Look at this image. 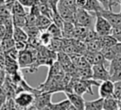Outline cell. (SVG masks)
Here are the masks:
<instances>
[{
  "instance_id": "obj_9",
  "label": "cell",
  "mask_w": 121,
  "mask_h": 110,
  "mask_svg": "<svg viewBox=\"0 0 121 110\" xmlns=\"http://www.w3.org/2000/svg\"><path fill=\"white\" fill-rule=\"evenodd\" d=\"M57 10H58L59 14L60 15V17L63 19L64 22H70V23L75 24V14H76V12H73L70 8H68L67 7H65L64 5H62L60 2L58 4Z\"/></svg>"
},
{
  "instance_id": "obj_2",
  "label": "cell",
  "mask_w": 121,
  "mask_h": 110,
  "mask_svg": "<svg viewBox=\"0 0 121 110\" xmlns=\"http://www.w3.org/2000/svg\"><path fill=\"white\" fill-rule=\"evenodd\" d=\"M35 100V94L29 91H23L16 94L14 102L16 104V110H26L33 105Z\"/></svg>"
},
{
  "instance_id": "obj_16",
  "label": "cell",
  "mask_w": 121,
  "mask_h": 110,
  "mask_svg": "<svg viewBox=\"0 0 121 110\" xmlns=\"http://www.w3.org/2000/svg\"><path fill=\"white\" fill-rule=\"evenodd\" d=\"M52 19L44 16V15H40L37 18V24L36 26L41 30V31H46V29L49 27V25L52 24Z\"/></svg>"
},
{
  "instance_id": "obj_5",
  "label": "cell",
  "mask_w": 121,
  "mask_h": 110,
  "mask_svg": "<svg viewBox=\"0 0 121 110\" xmlns=\"http://www.w3.org/2000/svg\"><path fill=\"white\" fill-rule=\"evenodd\" d=\"M51 98H52V93L50 92H43L40 91L38 94L35 95V100L33 105L38 109L41 110L49 104H51Z\"/></svg>"
},
{
  "instance_id": "obj_22",
  "label": "cell",
  "mask_w": 121,
  "mask_h": 110,
  "mask_svg": "<svg viewBox=\"0 0 121 110\" xmlns=\"http://www.w3.org/2000/svg\"><path fill=\"white\" fill-rule=\"evenodd\" d=\"M63 39H55L53 38L50 44L48 45V48L49 50L53 51V52H57V51H60V50H62L63 48Z\"/></svg>"
},
{
  "instance_id": "obj_24",
  "label": "cell",
  "mask_w": 121,
  "mask_h": 110,
  "mask_svg": "<svg viewBox=\"0 0 121 110\" xmlns=\"http://www.w3.org/2000/svg\"><path fill=\"white\" fill-rule=\"evenodd\" d=\"M10 12H11V15H17V16H26V12L25 11L24 7L17 1L14 2Z\"/></svg>"
},
{
  "instance_id": "obj_33",
  "label": "cell",
  "mask_w": 121,
  "mask_h": 110,
  "mask_svg": "<svg viewBox=\"0 0 121 110\" xmlns=\"http://www.w3.org/2000/svg\"><path fill=\"white\" fill-rule=\"evenodd\" d=\"M16 1L19 2L24 8H29L38 2V0H16Z\"/></svg>"
},
{
  "instance_id": "obj_36",
  "label": "cell",
  "mask_w": 121,
  "mask_h": 110,
  "mask_svg": "<svg viewBox=\"0 0 121 110\" xmlns=\"http://www.w3.org/2000/svg\"><path fill=\"white\" fill-rule=\"evenodd\" d=\"M111 80L112 82H116V81H120L121 80V70L115 71L113 74L111 75Z\"/></svg>"
},
{
  "instance_id": "obj_48",
  "label": "cell",
  "mask_w": 121,
  "mask_h": 110,
  "mask_svg": "<svg viewBox=\"0 0 121 110\" xmlns=\"http://www.w3.org/2000/svg\"><path fill=\"white\" fill-rule=\"evenodd\" d=\"M117 110H119V109H117Z\"/></svg>"
},
{
  "instance_id": "obj_27",
  "label": "cell",
  "mask_w": 121,
  "mask_h": 110,
  "mask_svg": "<svg viewBox=\"0 0 121 110\" xmlns=\"http://www.w3.org/2000/svg\"><path fill=\"white\" fill-rule=\"evenodd\" d=\"M51 19H52V22H53L56 25H58L60 28H62L63 24H64V21H63V19L60 17V15L59 14L58 11H56V12H52Z\"/></svg>"
},
{
  "instance_id": "obj_6",
  "label": "cell",
  "mask_w": 121,
  "mask_h": 110,
  "mask_svg": "<svg viewBox=\"0 0 121 110\" xmlns=\"http://www.w3.org/2000/svg\"><path fill=\"white\" fill-rule=\"evenodd\" d=\"M97 14V13H96ZM98 14L104 17L112 25V27H118L121 26V13H115L110 9H103Z\"/></svg>"
},
{
  "instance_id": "obj_4",
  "label": "cell",
  "mask_w": 121,
  "mask_h": 110,
  "mask_svg": "<svg viewBox=\"0 0 121 110\" xmlns=\"http://www.w3.org/2000/svg\"><path fill=\"white\" fill-rule=\"evenodd\" d=\"M93 71V79L95 81H107L111 80V74L109 70H107V66L105 65H93L92 66Z\"/></svg>"
},
{
  "instance_id": "obj_42",
  "label": "cell",
  "mask_w": 121,
  "mask_h": 110,
  "mask_svg": "<svg viewBox=\"0 0 121 110\" xmlns=\"http://www.w3.org/2000/svg\"><path fill=\"white\" fill-rule=\"evenodd\" d=\"M7 101V96L4 94H0V109L3 106V104L5 103V102Z\"/></svg>"
},
{
  "instance_id": "obj_14",
  "label": "cell",
  "mask_w": 121,
  "mask_h": 110,
  "mask_svg": "<svg viewBox=\"0 0 121 110\" xmlns=\"http://www.w3.org/2000/svg\"><path fill=\"white\" fill-rule=\"evenodd\" d=\"M103 98H98L94 101H85V110H103Z\"/></svg>"
},
{
  "instance_id": "obj_39",
  "label": "cell",
  "mask_w": 121,
  "mask_h": 110,
  "mask_svg": "<svg viewBox=\"0 0 121 110\" xmlns=\"http://www.w3.org/2000/svg\"><path fill=\"white\" fill-rule=\"evenodd\" d=\"M120 6V1L119 0H109V9L112 10V8L116 6Z\"/></svg>"
},
{
  "instance_id": "obj_28",
  "label": "cell",
  "mask_w": 121,
  "mask_h": 110,
  "mask_svg": "<svg viewBox=\"0 0 121 110\" xmlns=\"http://www.w3.org/2000/svg\"><path fill=\"white\" fill-rule=\"evenodd\" d=\"M112 96L118 101L121 100V80L113 82V95Z\"/></svg>"
},
{
  "instance_id": "obj_46",
  "label": "cell",
  "mask_w": 121,
  "mask_h": 110,
  "mask_svg": "<svg viewBox=\"0 0 121 110\" xmlns=\"http://www.w3.org/2000/svg\"><path fill=\"white\" fill-rule=\"evenodd\" d=\"M120 1V13H121V0H119Z\"/></svg>"
},
{
  "instance_id": "obj_34",
  "label": "cell",
  "mask_w": 121,
  "mask_h": 110,
  "mask_svg": "<svg viewBox=\"0 0 121 110\" xmlns=\"http://www.w3.org/2000/svg\"><path fill=\"white\" fill-rule=\"evenodd\" d=\"M60 0H47V5L50 8V9L52 10V12H56L57 10V7L59 4Z\"/></svg>"
},
{
  "instance_id": "obj_13",
  "label": "cell",
  "mask_w": 121,
  "mask_h": 110,
  "mask_svg": "<svg viewBox=\"0 0 121 110\" xmlns=\"http://www.w3.org/2000/svg\"><path fill=\"white\" fill-rule=\"evenodd\" d=\"M62 31V38L71 39H74V33H75V24L70 22H64L63 26L61 28Z\"/></svg>"
},
{
  "instance_id": "obj_19",
  "label": "cell",
  "mask_w": 121,
  "mask_h": 110,
  "mask_svg": "<svg viewBox=\"0 0 121 110\" xmlns=\"http://www.w3.org/2000/svg\"><path fill=\"white\" fill-rule=\"evenodd\" d=\"M86 47H87V51L93 52V53L100 52V50L102 49V45H101V42H100L99 39L89 41V42H86Z\"/></svg>"
},
{
  "instance_id": "obj_26",
  "label": "cell",
  "mask_w": 121,
  "mask_h": 110,
  "mask_svg": "<svg viewBox=\"0 0 121 110\" xmlns=\"http://www.w3.org/2000/svg\"><path fill=\"white\" fill-rule=\"evenodd\" d=\"M70 105H71V102H69V100L65 99L60 102L51 103V110H67Z\"/></svg>"
},
{
  "instance_id": "obj_1",
  "label": "cell",
  "mask_w": 121,
  "mask_h": 110,
  "mask_svg": "<svg viewBox=\"0 0 121 110\" xmlns=\"http://www.w3.org/2000/svg\"><path fill=\"white\" fill-rule=\"evenodd\" d=\"M95 15L83 8H78L75 14V25L84 26L88 29H95Z\"/></svg>"
},
{
  "instance_id": "obj_30",
  "label": "cell",
  "mask_w": 121,
  "mask_h": 110,
  "mask_svg": "<svg viewBox=\"0 0 121 110\" xmlns=\"http://www.w3.org/2000/svg\"><path fill=\"white\" fill-rule=\"evenodd\" d=\"M19 51H17L14 47L12 48V49H10V50H9L8 52H6L5 54H3V55H5L6 56H9V57H10V58H12V59H14V60H17L18 59V56H19Z\"/></svg>"
},
{
  "instance_id": "obj_47",
  "label": "cell",
  "mask_w": 121,
  "mask_h": 110,
  "mask_svg": "<svg viewBox=\"0 0 121 110\" xmlns=\"http://www.w3.org/2000/svg\"><path fill=\"white\" fill-rule=\"evenodd\" d=\"M119 42H121V40H120V41H119Z\"/></svg>"
},
{
  "instance_id": "obj_45",
  "label": "cell",
  "mask_w": 121,
  "mask_h": 110,
  "mask_svg": "<svg viewBox=\"0 0 121 110\" xmlns=\"http://www.w3.org/2000/svg\"><path fill=\"white\" fill-rule=\"evenodd\" d=\"M0 54H3L2 53V46H1V39H0Z\"/></svg>"
},
{
  "instance_id": "obj_23",
  "label": "cell",
  "mask_w": 121,
  "mask_h": 110,
  "mask_svg": "<svg viewBox=\"0 0 121 110\" xmlns=\"http://www.w3.org/2000/svg\"><path fill=\"white\" fill-rule=\"evenodd\" d=\"M100 53L102 54L104 58L109 62H111L116 56V54L114 53L112 47H102V49L100 50Z\"/></svg>"
},
{
  "instance_id": "obj_29",
  "label": "cell",
  "mask_w": 121,
  "mask_h": 110,
  "mask_svg": "<svg viewBox=\"0 0 121 110\" xmlns=\"http://www.w3.org/2000/svg\"><path fill=\"white\" fill-rule=\"evenodd\" d=\"M39 39H40L42 44H43V45H49L53 38H52V36H51L49 33H47V32L45 31V32H43V33H41Z\"/></svg>"
},
{
  "instance_id": "obj_49",
  "label": "cell",
  "mask_w": 121,
  "mask_h": 110,
  "mask_svg": "<svg viewBox=\"0 0 121 110\" xmlns=\"http://www.w3.org/2000/svg\"><path fill=\"white\" fill-rule=\"evenodd\" d=\"M120 101H121V100H120Z\"/></svg>"
},
{
  "instance_id": "obj_44",
  "label": "cell",
  "mask_w": 121,
  "mask_h": 110,
  "mask_svg": "<svg viewBox=\"0 0 121 110\" xmlns=\"http://www.w3.org/2000/svg\"><path fill=\"white\" fill-rule=\"evenodd\" d=\"M118 109H119V110H121V101H119V102H118Z\"/></svg>"
},
{
  "instance_id": "obj_41",
  "label": "cell",
  "mask_w": 121,
  "mask_h": 110,
  "mask_svg": "<svg viewBox=\"0 0 121 110\" xmlns=\"http://www.w3.org/2000/svg\"><path fill=\"white\" fill-rule=\"evenodd\" d=\"M102 7L104 8V9H109V0H97Z\"/></svg>"
},
{
  "instance_id": "obj_20",
  "label": "cell",
  "mask_w": 121,
  "mask_h": 110,
  "mask_svg": "<svg viewBox=\"0 0 121 110\" xmlns=\"http://www.w3.org/2000/svg\"><path fill=\"white\" fill-rule=\"evenodd\" d=\"M99 39H100L102 47H112V46H114L118 42L117 39H114L112 35L105 36V37H100Z\"/></svg>"
},
{
  "instance_id": "obj_10",
  "label": "cell",
  "mask_w": 121,
  "mask_h": 110,
  "mask_svg": "<svg viewBox=\"0 0 121 110\" xmlns=\"http://www.w3.org/2000/svg\"><path fill=\"white\" fill-rule=\"evenodd\" d=\"M6 56V55H5ZM20 67L18 65L17 60H14L9 56H6V65H5V72H7L9 75L13 74L19 71Z\"/></svg>"
},
{
  "instance_id": "obj_37",
  "label": "cell",
  "mask_w": 121,
  "mask_h": 110,
  "mask_svg": "<svg viewBox=\"0 0 121 110\" xmlns=\"http://www.w3.org/2000/svg\"><path fill=\"white\" fill-rule=\"evenodd\" d=\"M6 65V56L3 54H0V71H5Z\"/></svg>"
},
{
  "instance_id": "obj_43",
  "label": "cell",
  "mask_w": 121,
  "mask_h": 110,
  "mask_svg": "<svg viewBox=\"0 0 121 110\" xmlns=\"http://www.w3.org/2000/svg\"><path fill=\"white\" fill-rule=\"evenodd\" d=\"M67 110H77V108H76V107H74V106H73V105L71 104V105L69 106V108H68Z\"/></svg>"
},
{
  "instance_id": "obj_17",
  "label": "cell",
  "mask_w": 121,
  "mask_h": 110,
  "mask_svg": "<svg viewBox=\"0 0 121 110\" xmlns=\"http://www.w3.org/2000/svg\"><path fill=\"white\" fill-rule=\"evenodd\" d=\"M119 70H121V54L116 55V56L110 62L109 65V71L111 75Z\"/></svg>"
},
{
  "instance_id": "obj_31",
  "label": "cell",
  "mask_w": 121,
  "mask_h": 110,
  "mask_svg": "<svg viewBox=\"0 0 121 110\" xmlns=\"http://www.w3.org/2000/svg\"><path fill=\"white\" fill-rule=\"evenodd\" d=\"M114 39H117V41L119 42L121 40V26L118 27H112V34H111Z\"/></svg>"
},
{
  "instance_id": "obj_40",
  "label": "cell",
  "mask_w": 121,
  "mask_h": 110,
  "mask_svg": "<svg viewBox=\"0 0 121 110\" xmlns=\"http://www.w3.org/2000/svg\"><path fill=\"white\" fill-rule=\"evenodd\" d=\"M6 33H7L6 26L4 24H0V39L1 40L6 37Z\"/></svg>"
},
{
  "instance_id": "obj_3",
  "label": "cell",
  "mask_w": 121,
  "mask_h": 110,
  "mask_svg": "<svg viewBox=\"0 0 121 110\" xmlns=\"http://www.w3.org/2000/svg\"><path fill=\"white\" fill-rule=\"evenodd\" d=\"M112 25L110 24V23L104 18L102 17L100 14H95V31L96 32V34L100 37H105V36H109L112 34Z\"/></svg>"
},
{
  "instance_id": "obj_8",
  "label": "cell",
  "mask_w": 121,
  "mask_h": 110,
  "mask_svg": "<svg viewBox=\"0 0 121 110\" xmlns=\"http://www.w3.org/2000/svg\"><path fill=\"white\" fill-rule=\"evenodd\" d=\"M98 94L100 98H108L113 95V82L112 80H107L100 82L98 86Z\"/></svg>"
},
{
  "instance_id": "obj_12",
  "label": "cell",
  "mask_w": 121,
  "mask_h": 110,
  "mask_svg": "<svg viewBox=\"0 0 121 110\" xmlns=\"http://www.w3.org/2000/svg\"><path fill=\"white\" fill-rule=\"evenodd\" d=\"M12 38L15 41H23V42H27L28 41V36L26 32L25 31L24 28L17 27L13 25V34Z\"/></svg>"
},
{
  "instance_id": "obj_25",
  "label": "cell",
  "mask_w": 121,
  "mask_h": 110,
  "mask_svg": "<svg viewBox=\"0 0 121 110\" xmlns=\"http://www.w3.org/2000/svg\"><path fill=\"white\" fill-rule=\"evenodd\" d=\"M27 15V14H26ZM26 16H17L12 15V22L13 25L21 28H25L26 25Z\"/></svg>"
},
{
  "instance_id": "obj_15",
  "label": "cell",
  "mask_w": 121,
  "mask_h": 110,
  "mask_svg": "<svg viewBox=\"0 0 121 110\" xmlns=\"http://www.w3.org/2000/svg\"><path fill=\"white\" fill-rule=\"evenodd\" d=\"M118 100L113 96H110L104 99L103 110H117L118 109Z\"/></svg>"
},
{
  "instance_id": "obj_18",
  "label": "cell",
  "mask_w": 121,
  "mask_h": 110,
  "mask_svg": "<svg viewBox=\"0 0 121 110\" xmlns=\"http://www.w3.org/2000/svg\"><path fill=\"white\" fill-rule=\"evenodd\" d=\"M46 32L49 33L52 38H55V39H63L62 38V31H61V28H60L58 25H56L54 23H52L49 27L46 29Z\"/></svg>"
},
{
  "instance_id": "obj_7",
  "label": "cell",
  "mask_w": 121,
  "mask_h": 110,
  "mask_svg": "<svg viewBox=\"0 0 121 110\" xmlns=\"http://www.w3.org/2000/svg\"><path fill=\"white\" fill-rule=\"evenodd\" d=\"M65 95L71 104L77 108V110H85V100L81 95L75 92H65Z\"/></svg>"
},
{
  "instance_id": "obj_35",
  "label": "cell",
  "mask_w": 121,
  "mask_h": 110,
  "mask_svg": "<svg viewBox=\"0 0 121 110\" xmlns=\"http://www.w3.org/2000/svg\"><path fill=\"white\" fill-rule=\"evenodd\" d=\"M26 45H27L26 42H23V41H15L14 48H15L17 51L22 52V51H24V50L26 49Z\"/></svg>"
},
{
  "instance_id": "obj_32",
  "label": "cell",
  "mask_w": 121,
  "mask_h": 110,
  "mask_svg": "<svg viewBox=\"0 0 121 110\" xmlns=\"http://www.w3.org/2000/svg\"><path fill=\"white\" fill-rule=\"evenodd\" d=\"M29 14H31V15H33V16H35V17H39L40 15H42L41 14V10H40V8H39V3L37 2L34 6H32L31 8H30V11H29Z\"/></svg>"
},
{
  "instance_id": "obj_11",
  "label": "cell",
  "mask_w": 121,
  "mask_h": 110,
  "mask_svg": "<svg viewBox=\"0 0 121 110\" xmlns=\"http://www.w3.org/2000/svg\"><path fill=\"white\" fill-rule=\"evenodd\" d=\"M83 9L95 15L96 13H99L100 11H102L104 9V8L97 0H88V3Z\"/></svg>"
},
{
  "instance_id": "obj_21",
  "label": "cell",
  "mask_w": 121,
  "mask_h": 110,
  "mask_svg": "<svg viewBox=\"0 0 121 110\" xmlns=\"http://www.w3.org/2000/svg\"><path fill=\"white\" fill-rule=\"evenodd\" d=\"M15 44V40L13 39V38H4L1 40V46H2V53H6L9 50L12 49L14 47Z\"/></svg>"
},
{
  "instance_id": "obj_38",
  "label": "cell",
  "mask_w": 121,
  "mask_h": 110,
  "mask_svg": "<svg viewBox=\"0 0 121 110\" xmlns=\"http://www.w3.org/2000/svg\"><path fill=\"white\" fill-rule=\"evenodd\" d=\"M88 3V0H76V6L78 8H84Z\"/></svg>"
}]
</instances>
